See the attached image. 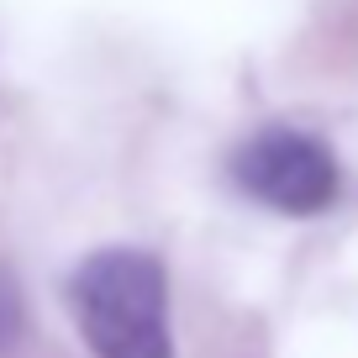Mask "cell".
I'll return each mask as SVG.
<instances>
[{
	"label": "cell",
	"mask_w": 358,
	"mask_h": 358,
	"mask_svg": "<svg viewBox=\"0 0 358 358\" xmlns=\"http://www.w3.org/2000/svg\"><path fill=\"white\" fill-rule=\"evenodd\" d=\"M69 316L95 358H174L169 274L148 248H95L69 274Z\"/></svg>",
	"instance_id": "6da1fadb"
},
{
	"label": "cell",
	"mask_w": 358,
	"mask_h": 358,
	"mask_svg": "<svg viewBox=\"0 0 358 358\" xmlns=\"http://www.w3.org/2000/svg\"><path fill=\"white\" fill-rule=\"evenodd\" d=\"M237 190L280 216H322L343 190V169L322 137L301 127H258L232 153Z\"/></svg>",
	"instance_id": "7a4b0ae2"
},
{
	"label": "cell",
	"mask_w": 358,
	"mask_h": 358,
	"mask_svg": "<svg viewBox=\"0 0 358 358\" xmlns=\"http://www.w3.org/2000/svg\"><path fill=\"white\" fill-rule=\"evenodd\" d=\"M22 337V290H16V280L0 268V353Z\"/></svg>",
	"instance_id": "3957f363"
}]
</instances>
